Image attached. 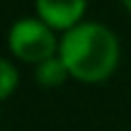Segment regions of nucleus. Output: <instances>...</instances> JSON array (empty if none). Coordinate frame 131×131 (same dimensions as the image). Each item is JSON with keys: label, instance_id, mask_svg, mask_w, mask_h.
I'll list each match as a JSON object with an SVG mask.
<instances>
[{"label": "nucleus", "instance_id": "nucleus-1", "mask_svg": "<svg viewBox=\"0 0 131 131\" xmlns=\"http://www.w3.org/2000/svg\"><path fill=\"white\" fill-rule=\"evenodd\" d=\"M58 56L70 80L83 85H102L119 70L122 41L117 32L97 19H83L61 34Z\"/></svg>", "mask_w": 131, "mask_h": 131}, {"label": "nucleus", "instance_id": "nucleus-2", "mask_svg": "<svg viewBox=\"0 0 131 131\" xmlns=\"http://www.w3.org/2000/svg\"><path fill=\"white\" fill-rule=\"evenodd\" d=\"M58 41H61V34L51 24H46L39 15L15 19L5 34L10 56L17 63L29 66H37L39 61L58 53Z\"/></svg>", "mask_w": 131, "mask_h": 131}, {"label": "nucleus", "instance_id": "nucleus-3", "mask_svg": "<svg viewBox=\"0 0 131 131\" xmlns=\"http://www.w3.org/2000/svg\"><path fill=\"white\" fill-rule=\"evenodd\" d=\"M88 12V0H34V15L51 24L58 34L80 24Z\"/></svg>", "mask_w": 131, "mask_h": 131}, {"label": "nucleus", "instance_id": "nucleus-4", "mask_svg": "<svg viewBox=\"0 0 131 131\" xmlns=\"http://www.w3.org/2000/svg\"><path fill=\"white\" fill-rule=\"evenodd\" d=\"M34 80H37L39 88H46V90H53V88H61L70 80V73L66 68V63L61 61L58 53L44 58L34 66Z\"/></svg>", "mask_w": 131, "mask_h": 131}, {"label": "nucleus", "instance_id": "nucleus-5", "mask_svg": "<svg viewBox=\"0 0 131 131\" xmlns=\"http://www.w3.org/2000/svg\"><path fill=\"white\" fill-rule=\"evenodd\" d=\"M19 88V68L12 56H0V102L10 100Z\"/></svg>", "mask_w": 131, "mask_h": 131}, {"label": "nucleus", "instance_id": "nucleus-6", "mask_svg": "<svg viewBox=\"0 0 131 131\" xmlns=\"http://www.w3.org/2000/svg\"><path fill=\"white\" fill-rule=\"evenodd\" d=\"M119 3H122V5H124V10L131 15V0H119Z\"/></svg>", "mask_w": 131, "mask_h": 131}]
</instances>
